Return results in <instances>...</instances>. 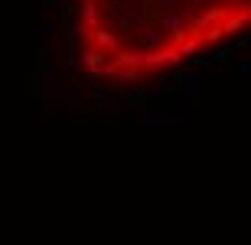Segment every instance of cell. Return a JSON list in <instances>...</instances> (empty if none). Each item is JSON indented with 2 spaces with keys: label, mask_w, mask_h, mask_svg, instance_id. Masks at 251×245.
Segmentation results:
<instances>
[{
  "label": "cell",
  "mask_w": 251,
  "mask_h": 245,
  "mask_svg": "<svg viewBox=\"0 0 251 245\" xmlns=\"http://www.w3.org/2000/svg\"><path fill=\"white\" fill-rule=\"evenodd\" d=\"M72 53L88 79L134 85L251 33V0H72Z\"/></svg>",
  "instance_id": "6da1fadb"
}]
</instances>
